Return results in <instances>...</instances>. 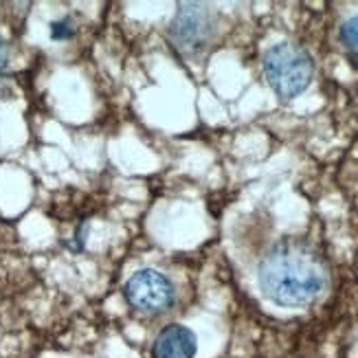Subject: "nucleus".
Here are the masks:
<instances>
[{
  "label": "nucleus",
  "instance_id": "39448f33",
  "mask_svg": "<svg viewBox=\"0 0 358 358\" xmlns=\"http://www.w3.org/2000/svg\"><path fill=\"white\" fill-rule=\"evenodd\" d=\"M198 352L196 334L185 325H167L152 343V358H194Z\"/></svg>",
  "mask_w": 358,
  "mask_h": 358
},
{
  "label": "nucleus",
  "instance_id": "20e7f679",
  "mask_svg": "<svg viewBox=\"0 0 358 358\" xmlns=\"http://www.w3.org/2000/svg\"><path fill=\"white\" fill-rule=\"evenodd\" d=\"M123 294L130 308L136 313L159 317L169 313L176 306V288L169 282V277L154 268H141L123 286Z\"/></svg>",
  "mask_w": 358,
  "mask_h": 358
},
{
  "label": "nucleus",
  "instance_id": "7ed1b4c3",
  "mask_svg": "<svg viewBox=\"0 0 358 358\" xmlns=\"http://www.w3.org/2000/svg\"><path fill=\"white\" fill-rule=\"evenodd\" d=\"M217 15L209 5L187 3L180 5L174 20L169 22L167 36L172 44L185 55H196L205 51L215 38Z\"/></svg>",
  "mask_w": 358,
  "mask_h": 358
},
{
  "label": "nucleus",
  "instance_id": "f03ea898",
  "mask_svg": "<svg viewBox=\"0 0 358 358\" xmlns=\"http://www.w3.org/2000/svg\"><path fill=\"white\" fill-rule=\"evenodd\" d=\"M264 75L279 97L292 99L310 86L315 75L313 57L292 42L273 44L262 59Z\"/></svg>",
  "mask_w": 358,
  "mask_h": 358
},
{
  "label": "nucleus",
  "instance_id": "423d86ee",
  "mask_svg": "<svg viewBox=\"0 0 358 358\" xmlns=\"http://www.w3.org/2000/svg\"><path fill=\"white\" fill-rule=\"evenodd\" d=\"M338 38L345 46H350V49H358V15H352V18H348L341 24Z\"/></svg>",
  "mask_w": 358,
  "mask_h": 358
},
{
  "label": "nucleus",
  "instance_id": "0eeeda50",
  "mask_svg": "<svg viewBox=\"0 0 358 358\" xmlns=\"http://www.w3.org/2000/svg\"><path fill=\"white\" fill-rule=\"evenodd\" d=\"M75 22H73V18H62V20H55L53 24H51V38L53 40H71L73 36H75Z\"/></svg>",
  "mask_w": 358,
  "mask_h": 358
},
{
  "label": "nucleus",
  "instance_id": "6e6552de",
  "mask_svg": "<svg viewBox=\"0 0 358 358\" xmlns=\"http://www.w3.org/2000/svg\"><path fill=\"white\" fill-rule=\"evenodd\" d=\"M9 64V46L5 42V38L0 36V71H5Z\"/></svg>",
  "mask_w": 358,
  "mask_h": 358
},
{
  "label": "nucleus",
  "instance_id": "f257e3e1",
  "mask_svg": "<svg viewBox=\"0 0 358 358\" xmlns=\"http://www.w3.org/2000/svg\"><path fill=\"white\" fill-rule=\"evenodd\" d=\"M259 288L284 308H301L317 301L328 284V271L317 253L299 242H279L262 259Z\"/></svg>",
  "mask_w": 358,
  "mask_h": 358
}]
</instances>
